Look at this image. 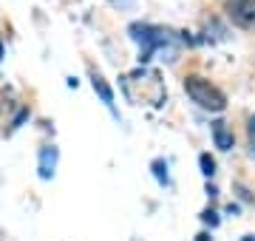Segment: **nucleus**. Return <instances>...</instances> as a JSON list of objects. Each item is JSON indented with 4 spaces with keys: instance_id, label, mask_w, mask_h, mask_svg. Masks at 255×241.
I'll list each match as a JSON object with an SVG mask.
<instances>
[{
    "instance_id": "1",
    "label": "nucleus",
    "mask_w": 255,
    "mask_h": 241,
    "mask_svg": "<svg viewBox=\"0 0 255 241\" xmlns=\"http://www.w3.org/2000/svg\"><path fill=\"white\" fill-rule=\"evenodd\" d=\"M184 91H187V97H190L199 108H204V111L219 114V111H224V108H227L224 94H221L216 85L210 83V80H204V77H199V74L184 77Z\"/></svg>"
},
{
    "instance_id": "2",
    "label": "nucleus",
    "mask_w": 255,
    "mask_h": 241,
    "mask_svg": "<svg viewBox=\"0 0 255 241\" xmlns=\"http://www.w3.org/2000/svg\"><path fill=\"white\" fill-rule=\"evenodd\" d=\"M130 37L139 43V60L147 63L150 57H153L156 48H164L173 43V31H167V28H159V26H145V23H133L130 26Z\"/></svg>"
},
{
    "instance_id": "3",
    "label": "nucleus",
    "mask_w": 255,
    "mask_h": 241,
    "mask_svg": "<svg viewBox=\"0 0 255 241\" xmlns=\"http://www.w3.org/2000/svg\"><path fill=\"white\" fill-rule=\"evenodd\" d=\"M227 17L233 20V26L250 28L255 26V0H227Z\"/></svg>"
},
{
    "instance_id": "4",
    "label": "nucleus",
    "mask_w": 255,
    "mask_h": 241,
    "mask_svg": "<svg viewBox=\"0 0 255 241\" xmlns=\"http://www.w3.org/2000/svg\"><path fill=\"white\" fill-rule=\"evenodd\" d=\"M54 167H57V148L54 145H46L40 150V176L51 179L54 176Z\"/></svg>"
},
{
    "instance_id": "5",
    "label": "nucleus",
    "mask_w": 255,
    "mask_h": 241,
    "mask_svg": "<svg viewBox=\"0 0 255 241\" xmlns=\"http://www.w3.org/2000/svg\"><path fill=\"white\" fill-rule=\"evenodd\" d=\"M210 130H213V139H216V148H221V150H230L233 148V133L227 130V125L221 120H216L213 125H210Z\"/></svg>"
},
{
    "instance_id": "6",
    "label": "nucleus",
    "mask_w": 255,
    "mask_h": 241,
    "mask_svg": "<svg viewBox=\"0 0 255 241\" xmlns=\"http://www.w3.org/2000/svg\"><path fill=\"white\" fill-rule=\"evenodd\" d=\"M91 85H94V91L100 94V100L105 102L108 108H114V91H111V85L105 83V77L94 74V77H91Z\"/></svg>"
},
{
    "instance_id": "7",
    "label": "nucleus",
    "mask_w": 255,
    "mask_h": 241,
    "mask_svg": "<svg viewBox=\"0 0 255 241\" xmlns=\"http://www.w3.org/2000/svg\"><path fill=\"white\" fill-rule=\"evenodd\" d=\"M201 167H204V170H201V173H204V176H213V173H216V162H213V159L207 156V153H201Z\"/></svg>"
},
{
    "instance_id": "8",
    "label": "nucleus",
    "mask_w": 255,
    "mask_h": 241,
    "mask_svg": "<svg viewBox=\"0 0 255 241\" xmlns=\"http://www.w3.org/2000/svg\"><path fill=\"white\" fill-rule=\"evenodd\" d=\"M247 136H250V148L255 153V117H250V125H247Z\"/></svg>"
},
{
    "instance_id": "9",
    "label": "nucleus",
    "mask_w": 255,
    "mask_h": 241,
    "mask_svg": "<svg viewBox=\"0 0 255 241\" xmlns=\"http://www.w3.org/2000/svg\"><path fill=\"white\" fill-rule=\"evenodd\" d=\"M196 241H213V239H210L207 233H199V236H196Z\"/></svg>"
}]
</instances>
